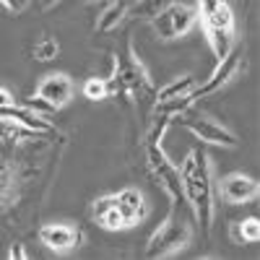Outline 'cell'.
Returning a JSON list of instances; mask_svg holds the SVG:
<instances>
[{
  "mask_svg": "<svg viewBox=\"0 0 260 260\" xmlns=\"http://www.w3.org/2000/svg\"><path fill=\"white\" fill-rule=\"evenodd\" d=\"M91 219H94L102 229H107V232H120V229H125V221H122V216H120L115 192L99 195V198L91 203Z\"/></svg>",
  "mask_w": 260,
  "mask_h": 260,
  "instance_id": "5bb4252c",
  "label": "cell"
},
{
  "mask_svg": "<svg viewBox=\"0 0 260 260\" xmlns=\"http://www.w3.org/2000/svg\"><path fill=\"white\" fill-rule=\"evenodd\" d=\"M198 24L216 60H221L237 42V16L229 0H195Z\"/></svg>",
  "mask_w": 260,
  "mask_h": 260,
  "instance_id": "7a4b0ae2",
  "label": "cell"
},
{
  "mask_svg": "<svg viewBox=\"0 0 260 260\" xmlns=\"http://www.w3.org/2000/svg\"><path fill=\"white\" fill-rule=\"evenodd\" d=\"M73 91H76V83L68 73H50L45 76L39 83H37V91L42 99H47L55 110H62L65 104L73 99Z\"/></svg>",
  "mask_w": 260,
  "mask_h": 260,
  "instance_id": "8fae6325",
  "label": "cell"
},
{
  "mask_svg": "<svg viewBox=\"0 0 260 260\" xmlns=\"http://www.w3.org/2000/svg\"><path fill=\"white\" fill-rule=\"evenodd\" d=\"M247 68V60H245V47H240L234 42V47L221 57V60H216V68L211 71V76L203 81V83H195V89H192V102L198 104L201 99L206 96H213L216 91H221L224 86H229L237 76H242Z\"/></svg>",
  "mask_w": 260,
  "mask_h": 260,
  "instance_id": "8992f818",
  "label": "cell"
},
{
  "mask_svg": "<svg viewBox=\"0 0 260 260\" xmlns=\"http://www.w3.org/2000/svg\"><path fill=\"white\" fill-rule=\"evenodd\" d=\"M110 83V96H141V94H151L154 83L146 71L143 60L138 57L133 42L125 45L122 55H112V71L107 76Z\"/></svg>",
  "mask_w": 260,
  "mask_h": 260,
  "instance_id": "3957f363",
  "label": "cell"
},
{
  "mask_svg": "<svg viewBox=\"0 0 260 260\" xmlns=\"http://www.w3.org/2000/svg\"><path fill=\"white\" fill-rule=\"evenodd\" d=\"M192 240V229L185 219H177L175 211H172L167 219L151 232L148 242H146V257L151 260H161V257H172L182 252Z\"/></svg>",
  "mask_w": 260,
  "mask_h": 260,
  "instance_id": "277c9868",
  "label": "cell"
},
{
  "mask_svg": "<svg viewBox=\"0 0 260 260\" xmlns=\"http://www.w3.org/2000/svg\"><path fill=\"white\" fill-rule=\"evenodd\" d=\"M146 164H148L151 175L156 177V182L161 185V190L169 195V198L175 203H185L182 182H180V167L169 159L161 141H146Z\"/></svg>",
  "mask_w": 260,
  "mask_h": 260,
  "instance_id": "52a82bcc",
  "label": "cell"
},
{
  "mask_svg": "<svg viewBox=\"0 0 260 260\" xmlns=\"http://www.w3.org/2000/svg\"><path fill=\"white\" fill-rule=\"evenodd\" d=\"M130 3H133V0H110V3H107V8H104V11L99 13V18H96V31H99V34H107V31L120 29V24L127 18Z\"/></svg>",
  "mask_w": 260,
  "mask_h": 260,
  "instance_id": "9a60e30c",
  "label": "cell"
},
{
  "mask_svg": "<svg viewBox=\"0 0 260 260\" xmlns=\"http://www.w3.org/2000/svg\"><path fill=\"white\" fill-rule=\"evenodd\" d=\"M167 3H172V0H133L130 3V11L127 16H133V18H143V21H151L154 18Z\"/></svg>",
  "mask_w": 260,
  "mask_h": 260,
  "instance_id": "ac0fdd59",
  "label": "cell"
},
{
  "mask_svg": "<svg viewBox=\"0 0 260 260\" xmlns=\"http://www.w3.org/2000/svg\"><path fill=\"white\" fill-rule=\"evenodd\" d=\"M180 182H182L185 203L190 206L195 221L201 224L203 232H211L213 216H216V206H213V169H211L208 154L201 146L190 148L185 154L182 167H180Z\"/></svg>",
  "mask_w": 260,
  "mask_h": 260,
  "instance_id": "6da1fadb",
  "label": "cell"
},
{
  "mask_svg": "<svg viewBox=\"0 0 260 260\" xmlns=\"http://www.w3.org/2000/svg\"><path fill=\"white\" fill-rule=\"evenodd\" d=\"M60 55V42L55 37H42L37 45H34V57L39 62H50Z\"/></svg>",
  "mask_w": 260,
  "mask_h": 260,
  "instance_id": "ffe728a7",
  "label": "cell"
},
{
  "mask_svg": "<svg viewBox=\"0 0 260 260\" xmlns=\"http://www.w3.org/2000/svg\"><path fill=\"white\" fill-rule=\"evenodd\" d=\"M195 24H198V11L190 3H182V0H172V3H167L151 18V29L164 42H175V39L187 37L195 29Z\"/></svg>",
  "mask_w": 260,
  "mask_h": 260,
  "instance_id": "5b68a950",
  "label": "cell"
},
{
  "mask_svg": "<svg viewBox=\"0 0 260 260\" xmlns=\"http://www.w3.org/2000/svg\"><path fill=\"white\" fill-rule=\"evenodd\" d=\"M8 257H11V260H26L29 252L24 250V245H21V242H13V245L8 247Z\"/></svg>",
  "mask_w": 260,
  "mask_h": 260,
  "instance_id": "603a6c76",
  "label": "cell"
},
{
  "mask_svg": "<svg viewBox=\"0 0 260 260\" xmlns=\"http://www.w3.org/2000/svg\"><path fill=\"white\" fill-rule=\"evenodd\" d=\"M175 120H180V125L201 143L224 146V148H234L237 143H240L237 136H234V130H229L226 125H221L219 120H213V117H182L180 115Z\"/></svg>",
  "mask_w": 260,
  "mask_h": 260,
  "instance_id": "ba28073f",
  "label": "cell"
},
{
  "mask_svg": "<svg viewBox=\"0 0 260 260\" xmlns=\"http://www.w3.org/2000/svg\"><path fill=\"white\" fill-rule=\"evenodd\" d=\"M39 242L52 252H68L83 242V232L76 229L73 224H45L39 229Z\"/></svg>",
  "mask_w": 260,
  "mask_h": 260,
  "instance_id": "30bf717a",
  "label": "cell"
},
{
  "mask_svg": "<svg viewBox=\"0 0 260 260\" xmlns=\"http://www.w3.org/2000/svg\"><path fill=\"white\" fill-rule=\"evenodd\" d=\"M115 198H117V208H120V216L125 221V229L136 226L146 219L148 206H146V198L138 187H122L120 192H115Z\"/></svg>",
  "mask_w": 260,
  "mask_h": 260,
  "instance_id": "4fadbf2b",
  "label": "cell"
},
{
  "mask_svg": "<svg viewBox=\"0 0 260 260\" xmlns=\"http://www.w3.org/2000/svg\"><path fill=\"white\" fill-rule=\"evenodd\" d=\"M24 107H29L31 112H37V115H42V117H50V115H55V112H57L55 107H52L47 99H42L39 94H31V96L24 102Z\"/></svg>",
  "mask_w": 260,
  "mask_h": 260,
  "instance_id": "44dd1931",
  "label": "cell"
},
{
  "mask_svg": "<svg viewBox=\"0 0 260 260\" xmlns=\"http://www.w3.org/2000/svg\"><path fill=\"white\" fill-rule=\"evenodd\" d=\"M6 104H16V96L11 94V89L0 86V107H6Z\"/></svg>",
  "mask_w": 260,
  "mask_h": 260,
  "instance_id": "cb8c5ba5",
  "label": "cell"
},
{
  "mask_svg": "<svg viewBox=\"0 0 260 260\" xmlns=\"http://www.w3.org/2000/svg\"><path fill=\"white\" fill-rule=\"evenodd\" d=\"M18 195V177H16V169L0 159V211H6Z\"/></svg>",
  "mask_w": 260,
  "mask_h": 260,
  "instance_id": "2e32d148",
  "label": "cell"
},
{
  "mask_svg": "<svg viewBox=\"0 0 260 260\" xmlns=\"http://www.w3.org/2000/svg\"><path fill=\"white\" fill-rule=\"evenodd\" d=\"M81 91L89 102H102V99L110 96V83H107V78H102V76H91V78L83 81Z\"/></svg>",
  "mask_w": 260,
  "mask_h": 260,
  "instance_id": "d6986e66",
  "label": "cell"
},
{
  "mask_svg": "<svg viewBox=\"0 0 260 260\" xmlns=\"http://www.w3.org/2000/svg\"><path fill=\"white\" fill-rule=\"evenodd\" d=\"M0 6H3L8 13L18 16V13H24L29 8V0H0Z\"/></svg>",
  "mask_w": 260,
  "mask_h": 260,
  "instance_id": "7402d4cb",
  "label": "cell"
},
{
  "mask_svg": "<svg viewBox=\"0 0 260 260\" xmlns=\"http://www.w3.org/2000/svg\"><path fill=\"white\" fill-rule=\"evenodd\" d=\"M86 3H96V0H86Z\"/></svg>",
  "mask_w": 260,
  "mask_h": 260,
  "instance_id": "d4e9b609",
  "label": "cell"
},
{
  "mask_svg": "<svg viewBox=\"0 0 260 260\" xmlns=\"http://www.w3.org/2000/svg\"><path fill=\"white\" fill-rule=\"evenodd\" d=\"M213 192H219V198L229 206H247L260 195V185L245 172H229L213 182Z\"/></svg>",
  "mask_w": 260,
  "mask_h": 260,
  "instance_id": "9c48e42d",
  "label": "cell"
},
{
  "mask_svg": "<svg viewBox=\"0 0 260 260\" xmlns=\"http://www.w3.org/2000/svg\"><path fill=\"white\" fill-rule=\"evenodd\" d=\"M229 237L234 245H255L260 240V221L255 219V216H250V219H242V221H234L229 226Z\"/></svg>",
  "mask_w": 260,
  "mask_h": 260,
  "instance_id": "e0dca14e",
  "label": "cell"
},
{
  "mask_svg": "<svg viewBox=\"0 0 260 260\" xmlns=\"http://www.w3.org/2000/svg\"><path fill=\"white\" fill-rule=\"evenodd\" d=\"M0 122H11V125H18V127H26V130H31V133H37V136L52 133L50 117H42V115L31 112L29 107H24V104L0 107Z\"/></svg>",
  "mask_w": 260,
  "mask_h": 260,
  "instance_id": "7c38bea8",
  "label": "cell"
}]
</instances>
